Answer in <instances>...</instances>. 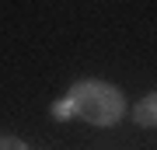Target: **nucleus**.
Returning a JSON list of instances; mask_svg holds the SVG:
<instances>
[{"mask_svg":"<svg viewBox=\"0 0 157 150\" xmlns=\"http://www.w3.org/2000/svg\"><path fill=\"white\" fill-rule=\"evenodd\" d=\"M67 101L73 105V119H84L91 126H115L126 115V98L108 80H77L67 91Z\"/></svg>","mask_w":157,"mask_h":150,"instance_id":"1","label":"nucleus"},{"mask_svg":"<svg viewBox=\"0 0 157 150\" xmlns=\"http://www.w3.org/2000/svg\"><path fill=\"white\" fill-rule=\"evenodd\" d=\"M133 122L143 126V129H157V91L143 94V98L133 105Z\"/></svg>","mask_w":157,"mask_h":150,"instance_id":"2","label":"nucleus"},{"mask_svg":"<svg viewBox=\"0 0 157 150\" xmlns=\"http://www.w3.org/2000/svg\"><path fill=\"white\" fill-rule=\"evenodd\" d=\"M0 150H28V143H21L17 136H0Z\"/></svg>","mask_w":157,"mask_h":150,"instance_id":"3","label":"nucleus"}]
</instances>
